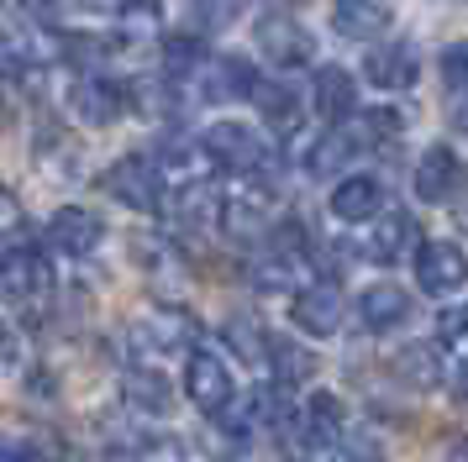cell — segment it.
<instances>
[{
  "label": "cell",
  "mask_w": 468,
  "mask_h": 462,
  "mask_svg": "<svg viewBox=\"0 0 468 462\" xmlns=\"http://www.w3.org/2000/svg\"><path fill=\"white\" fill-rule=\"evenodd\" d=\"M185 394H190V404L206 410V415L232 410V368H227V357H216L211 347H195V352L185 357Z\"/></svg>",
  "instance_id": "cell-1"
},
{
  "label": "cell",
  "mask_w": 468,
  "mask_h": 462,
  "mask_svg": "<svg viewBox=\"0 0 468 462\" xmlns=\"http://www.w3.org/2000/svg\"><path fill=\"white\" fill-rule=\"evenodd\" d=\"M101 189H106L111 200L132 205V210H158V200H164V179H158V168H153L148 158H132V152L106 168Z\"/></svg>",
  "instance_id": "cell-2"
},
{
  "label": "cell",
  "mask_w": 468,
  "mask_h": 462,
  "mask_svg": "<svg viewBox=\"0 0 468 462\" xmlns=\"http://www.w3.org/2000/svg\"><path fill=\"white\" fill-rule=\"evenodd\" d=\"M258 53L269 63H279V68H300V63L316 58V37H311L295 16L269 11V16L258 21Z\"/></svg>",
  "instance_id": "cell-3"
},
{
  "label": "cell",
  "mask_w": 468,
  "mask_h": 462,
  "mask_svg": "<svg viewBox=\"0 0 468 462\" xmlns=\"http://www.w3.org/2000/svg\"><path fill=\"white\" fill-rule=\"evenodd\" d=\"M206 152H211V163L221 168H237V173H253V168L269 163V147H263V137H258L253 126L242 121H216L211 131H206Z\"/></svg>",
  "instance_id": "cell-4"
},
{
  "label": "cell",
  "mask_w": 468,
  "mask_h": 462,
  "mask_svg": "<svg viewBox=\"0 0 468 462\" xmlns=\"http://www.w3.org/2000/svg\"><path fill=\"white\" fill-rule=\"evenodd\" d=\"M0 289L11 299H22V305H32V299L53 294V263L37 247H11L0 257Z\"/></svg>",
  "instance_id": "cell-5"
},
{
  "label": "cell",
  "mask_w": 468,
  "mask_h": 462,
  "mask_svg": "<svg viewBox=\"0 0 468 462\" xmlns=\"http://www.w3.org/2000/svg\"><path fill=\"white\" fill-rule=\"evenodd\" d=\"M416 284L426 294H452L468 284V252L458 242H421L416 247Z\"/></svg>",
  "instance_id": "cell-6"
},
{
  "label": "cell",
  "mask_w": 468,
  "mask_h": 462,
  "mask_svg": "<svg viewBox=\"0 0 468 462\" xmlns=\"http://www.w3.org/2000/svg\"><path fill=\"white\" fill-rule=\"evenodd\" d=\"M69 105H74V116L85 126H111L127 110V89L116 79H106V74H80L74 89H69Z\"/></svg>",
  "instance_id": "cell-7"
},
{
  "label": "cell",
  "mask_w": 468,
  "mask_h": 462,
  "mask_svg": "<svg viewBox=\"0 0 468 462\" xmlns=\"http://www.w3.org/2000/svg\"><path fill=\"white\" fill-rule=\"evenodd\" d=\"M106 242V221L85 205H64L53 221H48V247L69 252V257H90V252Z\"/></svg>",
  "instance_id": "cell-8"
},
{
  "label": "cell",
  "mask_w": 468,
  "mask_h": 462,
  "mask_svg": "<svg viewBox=\"0 0 468 462\" xmlns=\"http://www.w3.org/2000/svg\"><path fill=\"white\" fill-rule=\"evenodd\" d=\"M153 168H158V179H174L179 189L190 184H206V173H211V152L200 142H190V137H164L158 142V158H148Z\"/></svg>",
  "instance_id": "cell-9"
},
{
  "label": "cell",
  "mask_w": 468,
  "mask_h": 462,
  "mask_svg": "<svg viewBox=\"0 0 468 462\" xmlns=\"http://www.w3.org/2000/svg\"><path fill=\"white\" fill-rule=\"evenodd\" d=\"M363 74L379 89H410V84L421 79V53L410 42H384V47H374L363 58Z\"/></svg>",
  "instance_id": "cell-10"
},
{
  "label": "cell",
  "mask_w": 468,
  "mask_h": 462,
  "mask_svg": "<svg viewBox=\"0 0 468 462\" xmlns=\"http://www.w3.org/2000/svg\"><path fill=\"white\" fill-rule=\"evenodd\" d=\"M358 320L374 336L400 331L405 320H410V294H405L400 284H368V289L358 294Z\"/></svg>",
  "instance_id": "cell-11"
},
{
  "label": "cell",
  "mask_w": 468,
  "mask_h": 462,
  "mask_svg": "<svg viewBox=\"0 0 468 462\" xmlns=\"http://www.w3.org/2000/svg\"><path fill=\"white\" fill-rule=\"evenodd\" d=\"M342 420H347V404L332 389H316L300 410V441L305 446H332V441H342Z\"/></svg>",
  "instance_id": "cell-12"
},
{
  "label": "cell",
  "mask_w": 468,
  "mask_h": 462,
  "mask_svg": "<svg viewBox=\"0 0 468 462\" xmlns=\"http://www.w3.org/2000/svg\"><path fill=\"white\" fill-rule=\"evenodd\" d=\"M389 21H395L389 0H332V26H337L342 37H358V42L384 37Z\"/></svg>",
  "instance_id": "cell-13"
},
{
  "label": "cell",
  "mask_w": 468,
  "mask_h": 462,
  "mask_svg": "<svg viewBox=\"0 0 468 462\" xmlns=\"http://www.w3.org/2000/svg\"><path fill=\"white\" fill-rule=\"evenodd\" d=\"M295 326L305 336H332L342 326V294L332 289V284H311V289L295 294Z\"/></svg>",
  "instance_id": "cell-14"
},
{
  "label": "cell",
  "mask_w": 468,
  "mask_h": 462,
  "mask_svg": "<svg viewBox=\"0 0 468 462\" xmlns=\"http://www.w3.org/2000/svg\"><path fill=\"white\" fill-rule=\"evenodd\" d=\"M458 173H463V168H458V152H452V147H426L421 152V163H416V194H421L426 205H442L447 194H452V189H458Z\"/></svg>",
  "instance_id": "cell-15"
},
{
  "label": "cell",
  "mask_w": 468,
  "mask_h": 462,
  "mask_svg": "<svg viewBox=\"0 0 468 462\" xmlns=\"http://www.w3.org/2000/svg\"><path fill=\"white\" fill-rule=\"evenodd\" d=\"M258 74L248 58L237 53H221L216 63H206V100H253Z\"/></svg>",
  "instance_id": "cell-16"
},
{
  "label": "cell",
  "mask_w": 468,
  "mask_h": 462,
  "mask_svg": "<svg viewBox=\"0 0 468 462\" xmlns=\"http://www.w3.org/2000/svg\"><path fill=\"white\" fill-rule=\"evenodd\" d=\"M316 116L332 126L358 116V79L347 68H321L316 74Z\"/></svg>",
  "instance_id": "cell-17"
},
{
  "label": "cell",
  "mask_w": 468,
  "mask_h": 462,
  "mask_svg": "<svg viewBox=\"0 0 468 462\" xmlns=\"http://www.w3.org/2000/svg\"><path fill=\"white\" fill-rule=\"evenodd\" d=\"M379 210H384V189L368 173H353V179H342L332 189V215L337 221H374Z\"/></svg>",
  "instance_id": "cell-18"
},
{
  "label": "cell",
  "mask_w": 468,
  "mask_h": 462,
  "mask_svg": "<svg viewBox=\"0 0 468 462\" xmlns=\"http://www.w3.org/2000/svg\"><path fill=\"white\" fill-rule=\"evenodd\" d=\"M421 247V236H416V221L405 215V210H384L379 226H374V242H368V257H379V263H400L405 252Z\"/></svg>",
  "instance_id": "cell-19"
},
{
  "label": "cell",
  "mask_w": 468,
  "mask_h": 462,
  "mask_svg": "<svg viewBox=\"0 0 468 462\" xmlns=\"http://www.w3.org/2000/svg\"><path fill=\"white\" fill-rule=\"evenodd\" d=\"M389 373L400 378V383H410V389H426V394H431V389H442V357H437V347L416 341V347L395 352Z\"/></svg>",
  "instance_id": "cell-20"
},
{
  "label": "cell",
  "mask_w": 468,
  "mask_h": 462,
  "mask_svg": "<svg viewBox=\"0 0 468 462\" xmlns=\"http://www.w3.org/2000/svg\"><path fill=\"white\" fill-rule=\"evenodd\" d=\"M269 368H274L279 383H305V378H316L321 373V362L311 347H300V341H290V336H269Z\"/></svg>",
  "instance_id": "cell-21"
},
{
  "label": "cell",
  "mask_w": 468,
  "mask_h": 462,
  "mask_svg": "<svg viewBox=\"0 0 468 462\" xmlns=\"http://www.w3.org/2000/svg\"><path fill=\"white\" fill-rule=\"evenodd\" d=\"M122 389H127L132 404H143L148 415H164L174 404V389L164 373H153V368H127V378H122Z\"/></svg>",
  "instance_id": "cell-22"
},
{
  "label": "cell",
  "mask_w": 468,
  "mask_h": 462,
  "mask_svg": "<svg viewBox=\"0 0 468 462\" xmlns=\"http://www.w3.org/2000/svg\"><path fill=\"white\" fill-rule=\"evenodd\" d=\"M206 42L195 37V32H169L164 37V68H169V79H195L200 68H206Z\"/></svg>",
  "instance_id": "cell-23"
},
{
  "label": "cell",
  "mask_w": 468,
  "mask_h": 462,
  "mask_svg": "<svg viewBox=\"0 0 468 462\" xmlns=\"http://www.w3.org/2000/svg\"><path fill=\"white\" fill-rule=\"evenodd\" d=\"M221 415H227V425H237V431H258V425H279V420H284V410H279L274 389H253V394L242 399L237 410H221Z\"/></svg>",
  "instance_id": "cell-24"
},
{
  "label": "cell",
  "mask_w": 468,
  "mask_h": 462,
  "mask_svg": "<svg viewBox=\"0 0 468 462\" xmlns=\"http://www.w3.org/2000/svg\"><path fill=\"white\" fill-rule=\"evenodd\" d=\"M221 226L232 231V236H258V226H263V194H232V200H221V215H216Z\"/></svg>",
  "instance_id": "cell-25"
},
{
  "label": "cell",
  "mask_w": 468,
  "mask_h": 462,
  "mask_svg": "<svg viewBox=\"0 0 468 462\" xmlns=\"http://www.w3.org/2000/svg\"><path fill=\"white\" fill-rule=\"evenodd\" d=\"M347 158H353V137H342V131H326V137H321V142L305 152V173L326 179V173H337Z\"/></svg>",
  "instance_id": "cell-26"
},
{
  "label": "cell",
  "mask_w": 468,
  "mask_h": 462,
  "mask_svg": "<svg viewBox=\"0 0 468 462\" xmlns=\"http://www.w3.org/2000/svg\"><path fill=\"white\" fill-rule=\"evenodd\" d=\"M253 105H258V116H269L274 126H290V121H295V95H290L284 84H269V79H258V89H253Z\"/></svg>",
  "instance_id": "cell-27"
},
{
  "label": "cell",
  "mask_w": 468,
  "mask_h": 462,
  "mask_svg": "<svg viewBox=\"0 0 468 462\" xmlns=\"http://www.w3.org/2000/svg\"><path fill=\"white\" fill-rule=\"evenodd\" d=\"M190 11H195V26L221 32V26H232V21L248 11V0H190Z\"/></svg>",
  "instance_id": "cell-28"
},
{
  "label": "cell",
  "mask_w": 468,
  "mask_h": 462,
  "mask_svg": "<svg viewBox=\"0 0 468 462\" xmlns=\"http://www.w3.org/2000/svg\"><path fill=\"white\" fill-rule=\"evenodd\" d=\"M227 341H232L237 357H248V362L269 357V331H263V326H253V320H232V326H227Z\"/></svg>",
  "instance_id": "cell-29"
},
{
  "label": "cell",
  "mask_w": 468,
  "mask_h": 462,
  "mask_svg": "<svg viewBox=\"0 0 468 462\" xmlns=\"http://www.w3.org/2000/svg\"><path fill=\"white\" fill-rule=\"evenodd\" d=\"M437 341L468 352V305H447V310L437 315Z\"/></svg>",
  "instance_id": "cell-30"
},
{
  "label": "cell",
  "mask_w": 468,
  "mask_h": 462,
  "mask_svg": "<svg viewBox=\"0 0 468 462\" xmlns=\"http://www.w3.org/2000/svg\"><path fill=\"white\" fill-rule=\"evenodd\" d=\"M363 121V137H368V142H384V137H400V110H389V105H379V110H363L358 116Z\"/></svg>",
  "instance_id": "cell-31"
},
{
  "label": "cell",
  "mask_w": 468,
  "mask_h": 462,
  "mask_svg": "<svg viewBox=\"0 0 468 462\" xmlns=\"http://www.w3.org/2000/svg\"><path fill=\"white\" fill-rule=\"evenodd\" d=\"M442 79L452 95H468V42H452L442 53Z\"/></svg>",
  "instance_id": "cell-32"
},
{
  "label": "cell",
  "mask_w": 468,
  "mask_h": 462,
  "mask_svg": "<svg viewBox=\"0 0 468 462\" xmlns=\"http://www.w3.org/2000/svg\"><path fill=\"white\" fill-rule=\"evenodd\" d=\"M0 462H48V452L43 446H37V441H5V446H0Z\"/></svg>",
  "instance_id": "cell-33"
},
{
  "label": "cell",
  "mask_w": 468,
  "mask_h": 462,
  "mask_svg": "<svg viewBox=\"0 0 468 462\" xmlns=\"http://www.w3.org/2000/svg\"><path fill=\"white\" fill-rule=\"evenodd\" d=\"M11 231H22V200L11 189H0V236H11Z\"/></svg>",
  "instance_id": "cell-34"
},
{
  "label": "cell",
  "mask_w": 468,
  "mask_h": 462,
  "mask_svg": "<svg viewBox=\"0 0 468 462\" xmlns=\"http://www.w3.org/2000/svg\"><path fill=\"white\" fill-rule=\"evenodd\" d=\"M132 462H179V446H169V441H153V446H143Z\"/></svg>",
  "instance_id": "cell-35"
},
{
  "label": "cell",
  "mask_w": 468,
  "mask_h": 462,
  "mask_svg": "<svg viewBox=\"0 0 468 462\" xmlns=\"http://www.w3.org/2000/svg\"><path fill=\"white\" fill-rule=\"evenodd\" d=\"M11 357H16V336L5 331V320H0V368H5Z\"/></svg>",
  "instance_id": "cell-36"
},
{
  "label": "cell",
  "mask_w": 468,
  "mask_h": 462,
  "mask_svg": "<svg viewBox=\"0 0 468 462\" xmlns=\"http://www.w3.org/2000/svg\"><path fill=\"white\" fill-rule=\"evenodd\" d=\"M452 394H458V404H463V410H468V368H463V373H458V383H452Z\"/></svg>",
  "instance_id": "cell-37"
},
{
  "label": "cell",
  "mask_w": 468,
  "mask_h": 462,
  "mask_svg": "<svg viewBox=\"0 0 468 462\" xmlns=\"http://www.w3.org/2000/svg\"><path fill=\"white\" fill-rule=\"evenodd\" d=\"M447 462H468V441H458V446L447 452Z\"/></svg>",
  "instance_id": "cell-38"
},
{
  "label": "cell",
  "mask_w": 468,
  "mask_h": 462,
  "mask_svg": "<svg viewBox=\"0 0 468 462\" xmlns=\"http://www.w3.org/2000/svg\"><path fill=\"white\" fill-rule=\"evenodd\" d=\"M22 5H27V11H32V16H43V11H48V5H53V0H22Z\"/></svg>",
  "instance_id": "cell-39"
},
{
  "label": "cell",
  "mask_w": 468,
  "mask_h": 462,
  "mask_svg": "<svg viewBox=\"0 0 468 462\" xmlns=\"http://www.w3.org/2000/svg\"><path fill=\"white\" fill-rule=\"evenodd\" d=\"M347 462H374V457H368V452H358V457H347Z\"/></svg>",
  "instance_id": "cell-40"
},
{
  "label": "cell",
  "mask_w": 468,
  "mask_h": 462,
  "mask_svg": "<svg viewBox=\"0 0 468 462\" xmlns=\"http://www.w3.org/2000/svg\"><path fill=\"white\" fill-rule=\"evenodd\" d=\"M101 5H132V0H101Z\"/></svg>",
  "instance_id": "cell-41"
}]
</instances>
